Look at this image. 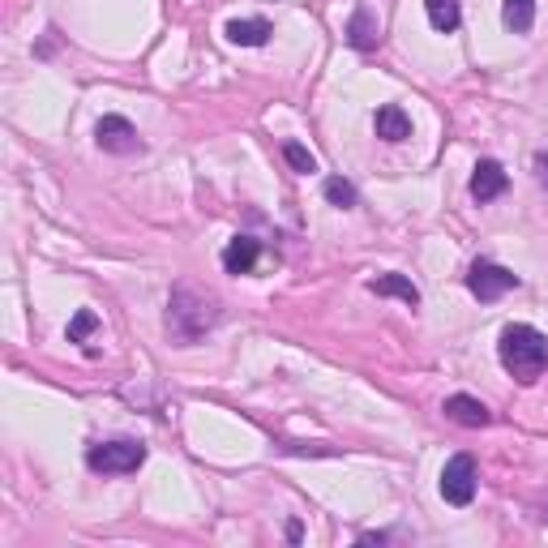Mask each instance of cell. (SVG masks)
<instances>
[{"label":"cell","instance_id":"9c48e42d","mask_svg":"<svg viewBox=\"0 0 548 548\" xmlns=\"http://www.w3.org/2000/svg\"><path fill=\"white\" fill-rule=\"evenodd\" d=\"M446 416L454 424H467V429H484L493 416H489V407H484L480 399H471V394H450L446 399Z\"/></svg>","mask_w":548,"mask_h":548},{"label":"cell","instance_id":"ac0fdd59","mask_svg":"<svg viewBox=\"0 0 548 548\" xmlns=\"http://www.w3.org/2000/svg\"><path fill=\"white\" fill-rule=\"evenodd\" d=\"M95 326H99V317L90 313V309H78V317H73V322H69V343H82V339H86V334L95 330Z\"/></svg>","mask_w":548,"mask_h":548},{"label":"cell","instance_id":"7c38bea8","mask_svg":"<svg viewBox=\"0 0 548 548\" xmlns=\"http://www.w3.org/2000/svg\"><path fill=\"white\" fill-rule=\"evenodd\" d=\"M369 292H377V296H399L407 309H416V304H420V287L411 283L407 274H382V279L369 283Z\"/></svg>","mask_w":548,"mask_h":548},{"label":"cell","instance_id":"9a60e30c","mask_svg":"<svg viewBox=\"0 0 548 548\" xmlns=\"http://www.w3.org/2000/svg\"><path fill=\"white\" fill-rule=\"evenodd\" d=\"M501 22H506V30H514V35H527V30L536 26V0H506V5H501Z\"/></svg>","mask_w":548,"mask_h":548},{"label":"cell","instance_id":"4fadbf2b","mask_svg":"<svg viewBox=\"0 0 548 548\" xmlns=\"http://www.w3.org/2000/svg\"><path fill=\"white\" fill-rule=\"evenodd\" d=\"M347 43H352L356 52H373L377 48V18L369 9L352 13V22H347Z\"/></svg>","mask_w":548,"mask_h":548},{"label":"cell","instance_id":"277c9868","mask_svg":"<svg viewBox=\"0 0 548 548\" xmlns=\"http://www.w3.org/2000/svg\"><path fill=\"white\" fill-rule=\"evenodd\" d=\"M514 287H519V274L506 270V266H497V262H476V266L467 270V292L476 296L480 304H493L506 292H514Z\"/></svg>","mask_w":548,"mask_h":548},{"label":"cell","instance_id":"8992f818","mask_svg":"<svg viewBox=\"0 0 548 548\" xmlns=\"http://www.w3.org/2000/svg\"><path fill=\"white\" fill-rule=\"evenodd\" d=\"M95 142H99V150H108V155H137V150H142V137H137V129L125 116H103L95 125Z\"/></svg>","mask_w":548,"mask_h":548},{"label":"cell","instance_id":"5bb4252c","mask_svg":"<svg viewBox=\"0 0 548 548\" xmlns=\"http://www.w3.org/2000/svg\"><path fill=\"white\" fill-rule=\"evenodd\" d=\"M424 9H429V22H433V30H441V35H454L463 22L459 0H424Z\"/></svg>","mask_w":548,"mask_h":548},{"label":"cell","instance_id":"ba28073f","mask_svg":"<svg viewBox=\"0 0 548 548\" xmlns=\"http://www.w3.org/2000/svg\"><path fill=\"white\" fill-rule=\"evenodd\" d=\"M373 129H377L382 142H407V137H411V120H407V112L399 108V103H382L377 116H373Z\"/></svg>","mask_w":548,"mask_h":548},{"label":"cell","instance_id":"8fae6325","mask_svg":"<svg viewBox=\"0 0 548 548\" xmlns=\"http://www.w3.org/2000/svg\"><path fill=\"white\" fill-rule=\"evenodd\" d=\"M274 35L266 18H236L227 22V39L236 43V48H262V43Z\"/></svg>","mask_w":548,"mask_h":548},{"label":"cell","instance_id":"7a4b0ae2","mask_svg":"<svg viewBox=\"0 0 548 548\" xmlns=\"http://www.w3.org/2000/svg\"><path fill=\"white\" fill-rule=\"evenodd\" d=\"M497 356L506 364L510 377L519 382H536V377L548 369V339L536 326H506L501 330V343H497Z\"/></svg>","mask_w":548,"mask_h":548},{"label":"cell","instance_id":"6da1fadb","mask_svg":"<svg viewBox=\"0 0 548 548\" xmlns=\"http://www.w3.org/2000/svg\"><path fill=\"white\" fill-rule=\"evenodd\" d=\"M215 322H219L215 296L197 292V287H189V283H180L172 292V300H167V330H172V339L180 347H193L206 330H215Z\"/></svg>","mask_w":548,"mask_h":548},{"label":"cell","instance_id":"52a82bcc","mask_svg":"<svg viewBox=\"0 0 548 548\" xmlns=\"http://www.w3.org/2000/svg\"><path fill=\"white\" fill-rule=\"evenodd\" d=\"M506 185H510V176L497 159H480L476 172H471V197H476V202H497V197L506 193Z\"/></svg>","mask_w":548,"mask_h":548},{"label":"cell","instance_id":"3957f363","mask_svg":"<svg viewBox=\"0 0 548 548\" xmlns=\"http://www.w3.org/2000/svg\"><path fill=\"white\" fill-rule=\"evenodd\" d=\"M146 463V446L133 437H120V441H99V446L86 450V467L90 471H103V476H129Z\"/></svg>","mask_w":548,"mask_h":548},{"label":"cell","instance_id":"2e32d148","mask_svg":"<svg viewBox=\"0 0 548 548\" xmlns=\"http://www.w3.org/2000/svg\"><path fill=\"white\" fill-rule=\"evenodd\" d=\"M283 159L292 163L296 172H304V176H309V172H317V159H313V155H309V150H304L300 142H283Z\"/></svg>","mask_w":548,"mask_h":548},{"label":"cell","instance_id":"e0dca14e","mask_svg":"<svg viewBox=\"0 0 548 548\" xmlns=\"http://www.w3.org/2000/svg\"><path fill=\"white\" fill-rule=\"evenodd\" d=\"M326 197H330L334 206H343V210H347V206H356V189L347 185L343 176H330V180H326Z\"/></svg>","mask_w":548,"mask_h":548},{"label":"cell","instance_id":"30bf717a","mask_svg":"<svg viewBox=\"0 0 548 548\" xmlns=\"http://www.w3.org/2000/svg\"><path fill=\"white\" fill-rule=\"evenodd\" d=\"M257 257H262V245H257L253 236H236L232 245L223 249V270L227 274H253Z\"/></svg>","mask_w":548,"mask_h":548},{"label":"cell","instance_id":"5b68a950","mask_svg":"<svg viewBox=\"0 0 548 548\" xmlns=\"http://www.w3.org/2000/svg\"><path fill=\"white\" fill-rule=\"evenodd\" d=\"M441 497L450 506H471V497H476V463H471V454H454L441 467Z\"/></svg>","mask_w":548,"mask_h":548},{"label":"cell","instance_id":"d6986e66","mask_svg":"<svg viewBox=\"0 0 548 548\" xmlns=\"http://www.w3.org/2000/svg\"><path fill=\"white\" fill-rule=\"evenodd\" d=\"M536 176H540V185L548 189V150H540V155H536Z\"/></svg>","mask_w":548,"mask_h":548}]
</instances>
